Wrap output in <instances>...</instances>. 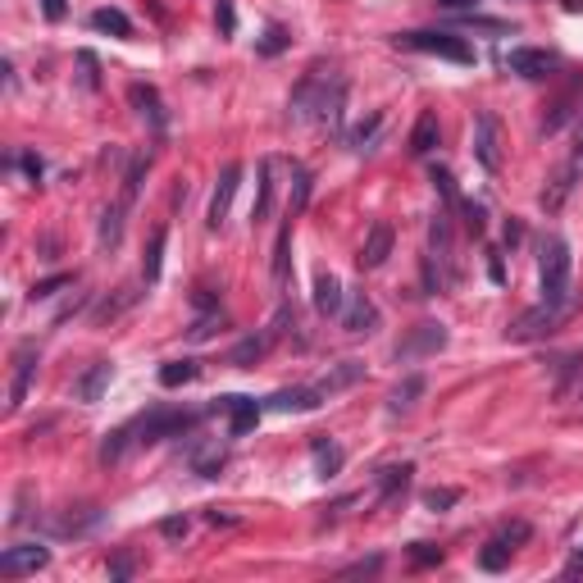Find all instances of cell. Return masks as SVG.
<instances>
[{"label": "cell", "instance_id": "1", "mask_svg": "<svg viewBox=\"0 0 583 583\" xmlns=\"http://www.w3.org/2000/svg\"><path fill=\"white\" fill-rule=\"evenodd\" d=\"M570 274H574V255H570V242L552 232V238L542 242V251H538L542 301H547V305H561V310H570Z\"/></svg>", "mask_w": 583, "mask_h": 583}, {"label": "cell", "instance_id": "2", "mask_svg": "<svg viewBox=\"0 0 583 583\" xmlns=\"http://www.w3.org/2000/svg\"><path fill=\"white\" fill-rule=\"evenodd\" d=\"M333 69H324V64H310L305 73H301V83L292 87V101H287V114H292V124H310V119H320V105H324V96H328V87H333Z\"/></svg>", "mask_w": 583, "mask_h": 583}, {"label": "cell", "instance_id": "3", "mask_svg": "<svg viewBox=\"0 0 583 583\" xmlns=\"http://www.w3.org/2000/svg\"><path fill=\"white\" fill-rule=\"evenodd\" d=\"M397 46L419 51V55H438V60H451V64H474V46H465L460 36H451V32H433V28L401 32V36H397Z\"/></svg>", "mask_w": 583, "mask_h": 583}, {"label": "cell", "instance_id": "4", "mask_svg": "<svg viewBox=\"0 0 583 583\" xmlns=\"http://www.w3.org/2000/svg\"><path fill=\"white\" fill-rule=\"evenodd\" d=\"M191 424H197V415H187V410H165V406H160V410H150V415L137 424V433H142L137 442H146V447H150V442H165V438H174V433H187Z\"/></svg>", "mask_w": 583, "mask_h": 583}, {"label": "cell", "instance_id": "5", "mask_svg": "<svg viewBox=\"0 0 583 583\" xmlns=\"http://www.w3.org/2000/svg\"><path fill=\"white\" fill-rule=\"evenodd\" d=\"M474 160L497 174L501 169V137H497V114L492 109H479L474 114Z\"/></svg>", "mask_w": 583, "mask_h": 583}, {"label": "cell", "instance_id": "6", "mask_svg": "<svg viewBox=\"0 0 583 583\" xmlns=\"http://www.w3.org/2000/svg\"><path fill=\"white\" fill-rule=\"evenodd\" d=\"M46 565H51V552L42 547V542H19V547H5V556H0V574H5V579L36 574Z\"/></svg>", "mask_w": 583, "mask_h": 583}, {"label": "cell", "instance_id": "7", "mask_svg": "<svg viewBox=\"0 0 583 583\" xmlns=\"http://www.w3.org/2000/svg\"><path fill=\"white\" fill-rule=\"evenodd\" d=\"M442 346H447V328L442 324H415L410 328V337L397 346V360H419V356H438L442 352Z\"/></svg>", "mask_w": 583, "mask_h": 583}, {"label": "cell", "instance_id": "8", "mask_svg": "<svg viewBox=\"0 0 583 583\" xmlns=\"http://www.w3.org/2000/svg\"><path fill=\"white\" fill-rule=\"evenodd\" d=\"M429 251L442 264V279L456 283V247H451V210H438L429 223Z\"/></svg>", "mask_w": 583, "mask_h": 583}, {"label": "cell", "instance_id": "9", "mask_svg": "<svg viewBox=\"0 0 583 583\" xmlns=\"http://www.w3.org/2000/svg\"><path fill=\"white\" fill-rule=\"evenodd\" d=\"M561 315H565L561 305H547V301H542V305L524 310V315L511 324V337H515V342H533V337H542V333H552V328L561 324Z\"/></svg>", "mask_w": 583, "mask_h": 583}, {"label": "cell", "instance_id": "10", "mask_svg": "<svg viewBox=\"0 0 583 583\" xmlns=\"http://www.w3.org/2000/svg\"><path fill=\"white\" fill-rule=\"evenodd\" d=\"M556 64H561V60H556L552 51H538V46H515V51L506 55V69L520 73V77H552Z\"/></svg>", "mask_w": 583, "mask_h": 583}, {"label": "cell", "instance_id": "11", "mask_svg": "<svg viewBox=\"0 0 583 583\" xmlns=\"http://www.w3.org/2000/svg\"><path fill=\"white\" fill-rule=\"evenodd\" d=\"M242 187V165H223L219 182H215V197H210V228H223L228 210H232V197Z\"/></svg>", "mask_w": 583, "mask_h": 583}, {"label": "cell", "instance_id": "12", "mask_svg": "<svg viewBox=\"0 0 583 583\" xmlns=\"http://www.w3.org/2000/svg\"><path fill=\"white\" fill-rule=\"evenodd\" d=\"M32 374H36V342H19L14 346V378H10V410L23 406Z\"/></svg>", "mask_w": 583, "mask_h": 583}, {"label": "cell", "instance_id": "13", "mask_svg": "<svg viewBox=\"0 0 583 583\" xmlns=\"http://www.w3.org/2000/svg\"><path fill=\"white\" fill-rule=\"evenodd\" d=\"M324 393L320 387H283L264 401V410H279V415H305V410H320Z\"/></svg>", "mask_w": 583, "mask_h": 583}, {"label": "cell", "instance_id": "14", "mask_svg": "<svg viewBox=\"0 0 583 583\" xmlns=\"http://www.w3.org/2000/svg\"><path fill=\"white\" fill-rule=\"evenodd\" d=\"M393 242H397L393 223H383V219H378V223L369 228V238H365L360 255H356V260H360V269H378V264H383L387 255H393Z\"/></svg>", "mask_w": 583, "mask_h": 583}, {"label": "cell", "instance_id": "15", "mask_svg": "<svg viewBox=\"0 0 583 583\" xmlns=\"http://www.w3.org/2000/svg\"><path fill=\"white\" fill-rule=\"evenodd\" d=\"M128 101L137 105V114H142V119L155 128V133H160L165 124H169V114H165V101H160V92H155L150 83H133L128 87Z\"/></svg>", "mask_w": 583, "mask_h": 583}, {"label": "cell", "instance_id": "16", "mask_svg": "<svg viewBox=\"0 0 583 583\" xmlns=\"http://www.w3.org/2000/svg\"><path fill=\"white\" fill-rule=\"evenodd\" d=\"M215 410H223V415H228V433H232V438L251 433V429H255V419H260V406H255L251 397H223Z\"/></svg>", "mask_w": 583, "mask_h": 583}, {"label": "cell", "instance_id": "17", "mask_svg": "<svg viewBox=\"0 0 583 583\" xmlns=\"http://www.w3.org/2000/svg\"><path fill=\"white\" fill-rule=\"evenodd\" d=\"M342 328L356 333V337H360V333H374V328H378V305H374L365 292H356L352 305L342 310Z\"/></svg>", "mask_w": 583, "mask_h": 583}, {"label": "cell", "instance_id": "18", "mask_svg": "<svg viewBox=\"0 0 583 583\" xmlns=\"http://www.w3.org/2000/svg\"><path fill=\"white\" fill-rule=\"evenodd\" d=\"M279 160H260V187H255V206H251V223H264L274 215V197H279V182H274Z\"/></svg>", "mask_w": 583, "mask_h": 583}, {"label": "cell", "instance_id": "19", "mask_svg": "<svg viewBox=\"0 0 583 583\" xmlns=\"http://www.w3.org/2000/svg\"><path fill=\"white\" fill-rule=\"evenodd\" d=\"M101 524V506H69V515H60L51 529L60 533V538H83V533H92Z\"/></svg>", "mask_w": 583, "mask_h": 583}, {"label": "cell", "instance_id": "20", "mask_svg": "<svg viewBox=\"0 0 583 583\" xmlns=\"http://www.w3.org/2000/svg\"><path fill=\"white\" fill-rule=\"evenodd\" d=\"M360 378H365V365H360V360H342V365H333V369H328L315 387H320L324 397H333V393H346V387L360 383Z\"/></svg>", "mask_w": 583, "mask_h": 583}, {"label": "cell", "instance_id": "21", "mask_svg": "<svg viewBox=\"0 0 583 583\" xmlns=\"http://www.w3.org/2000/svg\"><path fill=\"white\" fill-rule=\"evenodd\" d=\"M438 142H442V124H438L433 109H424L419 119H415V128H410V150L415 155H429Z\"/></svg>", "mask_w": 583, "mask_h": 583}, {"label": "cell", "instance_id": "22", "mask_svg": "<svg viewBox=\"0 0 583 583\" xmlns=\"http://www.w3.org/2000/svg\"><path fill=\"white\" fill-rule=\"evenodd\" d=\"M310 456H315V474H320V479L342 474V460H346V456H342V447H337L333 438H324V433H320L315 442H310Z\"/></svg>", "mask_w": 583, "mask_h": 583}, {"label": "cell", "instance_id": "23", "mask_svg": "<svg viewBox=\"0 0 583 583\" xmlns=\"http://www.w3.org/2000/svg\"><path fill=\"white\" fill-rule=\"evenodd\" d=\"M109 378H114V365L109 360H101V365H92L83 378H77V387H73V397L77 401H101V393L109 387Z\"/></svg>", "mask_w": 583, "mask_h": 583}, {"label": "cell", "instance_id": "24", "mask_svg": "<svg viewBox=\"0 0 583 583\" xmlns=\"http://www.w3.org/2000/svg\"><path fill=\"white\" fill-rule=\"evenodd\" d=\"M342 305H346L342 283H337L333 274H320V279H315V310L328 320V315H342Z\"/></svg>", "mask_w": 583, "mask_h": 583}, {"label": "cell", "instance_id": "25", "mask_svg": "<svg viewBox=\"0 0 583 583\" xmlns=\"http://www.w3.org/2000/svg\"><path fill=\"white\" fill-rule=\"evenodd\" d=\"M342 109H346V77H333V87H328V96L320 105V124L328 133H342Z\"/></svg>", "mask_w": 583, "mask_h": 583}, {"label": "cell", "instance_id": "26", "mask_svg": "<svg viewBox=\"0 0 583 583\" xmlns=\"http://www.w3.org/2000/svg\"><path fill=\"white\" fill-rule=\"evenodd\" d=\"M410 474H415V465H387V470H378V501H393L397 492H406Z\"/></svg>", "mask_w": 583, "mask_h": 583}, {"label": "cell", "instance_id": "27", "mask_svg": "<svg viewBox=\"0 0 583 583\" xmlns=\"http://www.w3.org/2000/svg\"><path fill=\"white\" fill-rule=\"evenodd\" d=\"M92 28H96V32H109V36H133V19H128L124 10H114V5H101V10L92 14Z\"/></svg>", "mask_w": 583, "mask_h": 583}, {"label": "cell", "instance_id": "28", "mask_svg": "<svg viewBox=\"0 0 583 583\" xmlns=\"http://www.w3.org/2000/svg\"><path fill=\"white\" fill-rule=\"evenodd\" d=\"M165 238H169L165 228H155V232H150V247H146V260H142V279H146V283H160V264H165Z\"/></svg>", "mask_w": 583, "mask_h": 583}, {"label": "cell", "instance_id": "29", "mask_svg": "<svg viewBox=\"0 0 583 583\" xmlns=\"http://www.w3.org/2000/svg\"><path fill=\"white\" fill-rule=\"evenodd\" d=\"M124 242V206H109L101 215V251H114Z\"/></svg>", "mask_w": 583, "mask_h": 583}, {"label": "cell", "instance_id": "30", "mask_svg": "<svg viewBox=\"0 0 583 583\" xmlns=\"http://www.w3.org/2000/svg\"><path fill=\"white\" fill-rule=\"evenodd\" d=\"M150 160H155L150 150H137V155H133V165H128V174H124V201H133L137 191H142V182H146V174H150Z\"/></svg>", "mask_w": 583, "mask_h": 583}, {"label": "cell", "instance_id": "31", "mask_svg": "<svg viewBox=\"0 0 583 583\" xmlns=\"http://www.w3.org/2000/svg\"><path fill=\"white\" fill-rule=\"evenodd\" d=\"M287 269H292V215L274 242V283H287Z\"/></svg>", "mask_w": 583, "mask_h": 583}, {"label": "cell", "instance_id": "32", "mask_svg": "<svg viewBox=\"0 0 583 583\" xmlns=\"http://www.w3.org/2000/svg\"><path fill=\"white\" fill-rule=\"evenodd\" d=\"M419 393H424V378H419V374H410V378L397 387V393L387 397V415H406V410L415 406V397H419Z\"/></svg>", "mask_w": 583, "mask_h": 583}, {"label": "cell", "instance_id": "33", "mask_svg": "<svg viewBox=\"0 0 583 583\" xmlns=\"http://www.w3.org/2000/svg\"><path fill=\"white\" fill-rule=\"evenodd\" d=\"M269 342H274V337H269V333H264V337H242L238 346H232V356H228V360L247 369V365H255V360H260V356L269 352Z\"/></svg>", "mask_w": 583, "mask_h": 583}, {"label": "cell", "instance_id": "34", "mask_svg": "<svg viewBox=\"0 0 583 583\" xmlns=\"http://www.w3.org/2000/svg\"><path fill=\"white\" fill-rule=\"evenodd\" d=\"M479 565H483L488 574L506 570V565H511V542H506V538H492V542H483V552H479Z\"/></svg>", "mask_w": 583, "mask_h": 583}, {"label": "cell", "instance_id": "35", "mask_svg": "<svg viewBox=\"0 0 583 583\" xmlns=\"http://www.w3.org/2000/svg\"><path fill=\"white\" fill-rule=\"evenodd\" d=\"M310 187H315V178H310V169L292 165V201H287V215H292V219H296V215L305 210V201H310Z\"/></svg>", "mask_w": 583, "mask_h": 583}, {"label": "cell", "instance_id": "36", "mask_svg": "<svg viewBox=\"0 0 583 583\" xmlns=\"http://www.w3.org/2000/svg\"><path fill=\"white\" fill-rule=\"evenodd\" d=\"M128 438H133V424H124V429H114V433H105V442H101V465H119L124 451H128Z\"/></svg>", "mask_w": 583, "mask_h": 583}, {"label": "cell", "instance_id": "37", "mask_svg": "<svg viewBox=\"0 0 583 583\" xmlns=\"http://www.w3.org/2000/svg\"><path fill=\"white\" fill-rule=\"evenodd\" d=\"M197 374H201L197 360H169V365L160 369V383H165V387H182V383H191Z\"/></svg>", "mask_w": 583, "mask_h": 583}, {"label": "cell", "instance_id": "38", "mask_svg": "<svg viewBox=\"0 0 583 583\" xmlns=\"http://www.w3.org/2000/svg\"><path fill=\"white\" fill-rule=\"evenodd\" d=\"M378 128H383V114L374 109L365 124H356L352 133H346V146H352V150H369V142H374V133H378Z\"/></svg>", "mask_w": 583, "mask_h": 583}, {"label": "cell", "instance_id": "39", "mask_svg": "<svg viewBox=\"0 0 583 583\" xmlns=\"http://www.w3.org/2000/svg\"><path fill=\"white\" fill-rule=\"evenodd\" d=\"M287 42H292V36H287V28H279V23H269L264 28V36H260V55H283L287 51Z\"/></svg>", "mask_w": 583, "mask_h": 583}, {"label": "cell", "instance_id": "40", "mask_svg": "<svg viewBox=\"0 0 583 583\" xmlns=\"http://www.w3.org/2000/svg\"><path fill=\"white\" fill-rule=\"evenodd\" d=\"M191 465H197V474H201V479H219V470H223V465H228V451H223V447H215V451L197 456V460H191Z\"/></svg>", "mask_w": 583, "mask_h": 583}, {"label": "cell", "instance_id": "41", "mask_svg": "<svg viewBox=\"0 0 583 583\" xmlns=\"http://www.w3.org/2000/svg\"><path fill=\"white\" fill-rule=\"evenodd\" d=\"M456 501H460V492L456 488H429V492H424V511H451L456 506Z\"/></svg>", "mask_w": 583, "mask_h": 583}, {"label": "cell", "instance_id": "42", "mask_svg": "<svg viewBox=\"0 0 583 583\" xmlns=\"http://www.w3.org/2000/svg\"><path fill=\"white\" fill-rule=\"evenodd\" d=\"M570 187H574V182H570V174H561V178L552 182V191H542V210L556 215V210H561V201L570 197Z\"/></svg>", "mask_w": 583, "mask_h": 583}, {"label": "cell", "instance_id": "43", "mask_svg": "<svg viewBox=\"0 0 583 583\" xmlns=\"http://www.w3.org/2000/svg\"><path fill=\"white\" fill-rule=\"evenodd\" d=\"M433 187L442 191V201H447V210H460V191H456V178H451L447 169H433Z\"/></svg>", "mask_w": 583, "mask_h": 583}, {"label": "cell", "instance_id": "44", "mask_svg": "<svg viewBox=\"0 0 583 583\" xmlns=\"http://www.w3.org/2000/svg\"><path fill=\"white\" fill-rule=\"evenodd\" d=\"M460 215H465V228H470L474 238H479V232L488 228V210H483L479 201H460Z\"/></svg>", "mask_w": 583, "mask_h": 583}, {"label": "cell", "instance_id": "45", "mask_svg": "<svg viewBox=\"0 0 583 583\" xmlns=\"http://www.w3.org/2000/svg\"><path fill=\"white\" fill-rule=\"evenodd\" d=\"M410 561H415V565H438V561H442V547H433V542H415Z\"/></svg>", "mask_w": 583, "mask_h": 583}, {"label": "cell", "instance_id": "46", "mask_svg": "<svg viewBox=\"0 0 583 583\" xmlns=\"http://www.w3.org/2000/svg\"><path fill=\"white\" fill-rule=\"evenodd\" d=\"M73 279L69 274H55V279H42V283H32V301H42V296H55L60 287H69Z\"/></svg>", "mask_w": 583, "mask_h": 583}, {"label": "cell", "instance_id": "47", "mask_svg": "<svg viewBox=\"0 0 583 583\" xmlns=\"http://www.w3.org/2000/svg\"><path fill=\"white\" fill-rule=\"evenodd\" d=\"M187 529H191V524H187V515H169V520H160V533H165L169 542H182V538H187Z\"/></svg>", "mask_w": 583, "mask_h": 583}, {"label": "cell", "instance_id": "48", "mask_svg": "<svg viewBox=\"0 0 583 583\" xmlns=\"http://www.w3.org/2000/svg\"><path fill=\"white\" fill-rule=\"evenodd\" d=\"M77 64H83V83H87V87L96 92V87H101V73H96V55H92V51H77Z\"/></svg>", "mask_w": 583, "mask_h": 583}, {"label": "cell", "instance_id": "49", "mask_svg": "<svg viewBox=\"0 0 583 583\" xmlns=\"http://www.w3.org/2000/svg\"><path fill=\"white\" fill-rule=\"evenodd\" d=\"M19 165H23V174H28L32 182H42V174H46V165H42V155H32V150H23V155H19Z\"/></svg>", "mask_w": 583, "mask_h": 583}, {"label": "cell", "instance_id": "50", "mask_svg": "<svg viewBox=\"0 0 583 583\" xmlns=\"http://www.w3.org/2000/svg\"><path fill=\"white\" fill-rule=\"evenodd\" d=\"M109 579H114V583H124V579H133V556H128V552H119V556H114V561H109Z\"/></svg>", "mask_w": 583, "mask_h": 583}, {"label": "cell", "instance_id": "51", "mask_svg": "<svg viewBox=\"0 0 583 583\" xmlns=\"http://www.w3.org/2000/svg\"><path fill=\"white\" fill-rule=\"evenodd\" d=\"M223 324V315H219V310H215V315H206V320H197V328H191V337H197V342H206L215 328Z\"/></svg>", "mask_w": 583, "mask_h": 583}, {"label": "cell", "instance_id": "52", "mask_svg": "<svg viewBox=\"0 0 583 583\" xmlns=\"http://www.w3.org/2000/svg\"><path fill=\"white\" fill-rule=\"evenodd\" d=\"M232 28H238V14H232L228 0H219V32H223V36H232Z\"/></svg>", "mask_w": 583, "mask_h": 583}, {"label": "cell", "instance_id": "53", "mask_svg": "<svg viewBox=\"0 0 583 583\" xmlns=\"http://www.w3.org/2000/svg\"><path fill=\"white\" fill-rule=\"evenodd\" d=\"M383 565V556H365V561H352V565H346L342 574H374Z\"/></svg>", "mask_w": 583, "mask_h": 583}, {"label": "cell", "instance_id": "54", "mask_svg": "<svg viewBox=\"0 0 583 583\" xmlns=\"http://www.w3.org/2000/svg\"><path fill=\"white\" fill-rule=\"evenodd\" d=\"M42 14H46L51 23H60V19L69 14V5H64V0H42Z\"/></svg>", "mask_w": 583, "mask_h": 583}, {"label": "cell", "instance_id": "55", "mask_svg": "<svg viewBox=\"0 0 583 583\" xmlns=\"http://www.w3.org/2000/svg\"><path fill=\"white\" fill-rule=\"evenodd\" d=\"M501 538H506L511 547H515V542H524V538H529V524H524V520H515L511 529H501Z\"/></svg>", "mask_w": 583, "mask_h": 583}, {"label": "cell", "instance_id": "56", "mask_svg": "<svg viewBox=\"0 0 583 583\" xmlns=\"http://www.w3.org/2000/svg\"><path fill=\"white\" fill-rule=\"evenodd\" d=\"M488 274H492V283H506V269H501V255H497V251L488 255Z\"/></svg>", "mask_w": 583, "mask_h": 583}, {"label": "cell", "instance_id": "57", "mask_svg": "<svg viewBox=\"0 0 583 583\" xmlns=\"http://www.w3.org/2000/svg\"><path fill=\"white\" fill-rule=\"evenodd\" d=\"M520 242H524V228L511 219V223H506V247H520Z\"/></svg>", "mask_w": 583, "mask_h": 583}, {"label": "cell", "instance_id": "58", "mask_svg": "<svg viewBox=\"0 0 583 583\" xmlns=\"http://www.w3.org/2000/svg\"><path fill=\"white\" fill-rule=\"evenodd\" d=\"M442 10H479V0H438Z\"/></svg>", "mask_w": 583, "mask_h": 583}, {"label": "cell", "instance_id": "59", "mask_svg": "<svg viewBox=\"0 0 583 583\" xmlns=\"http://www.w3.org/2000/svg\"><path fill=\"white\" fill-rule=\"evenodd\" d=\"M565 574H570V579H579V574H583V552H574V556H570V565H565Z\"/></svg>", "mask_w": 583, "mask_h": 583}, {"label": "cell", "instance_id": "60", "mask_svg": "<svg viewBox=\"0 0 583 583\" xmlns=\"http://www.w3.org/2000/svg\"><path fill=\"white\" fill-rule=\"evenodd\" d=\"M574 174H583V128H579V146H574Z\"/></svg>", "mask_w": 583, "mask_h": 583}, {"label": "cell", "instance_id": "61", "mask_svg": "<svg viewBox=\"0 0 583 583\" xmlns=\"http://www.w3.org/2000/svg\"><path fill=\"white\" fill-rule=\"evenodd\" d=\"M565 5V14H583V0H561Z\"/></svg>", "mask_w": 583, "mask_h": 583}]
</instances>
